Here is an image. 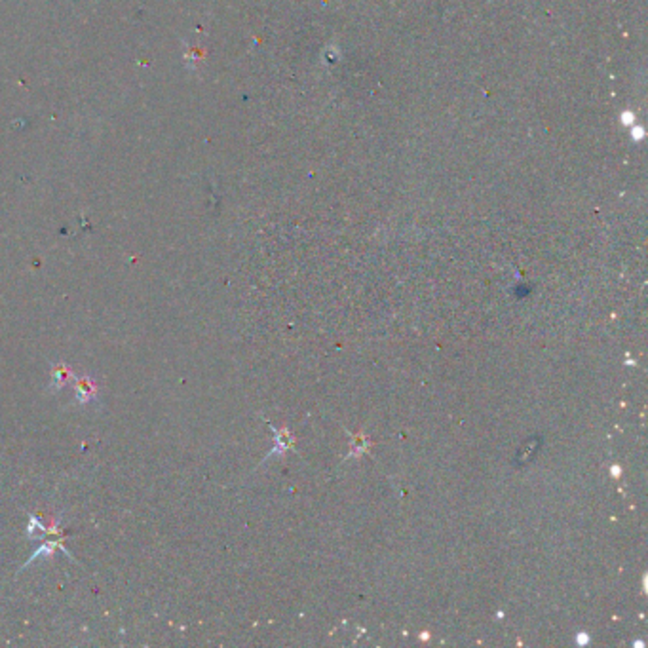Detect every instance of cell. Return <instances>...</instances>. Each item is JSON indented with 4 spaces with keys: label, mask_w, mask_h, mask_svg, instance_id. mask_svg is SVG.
<instances>
[{
    "label": "cell",
    "mask_w": 648,
    "mask_h": 648,
    "mask_svg": "<svg viewBox=\"0 0 648 648\" xmlns=\"http://www.w3.org/2000/svg\"><path fill=\"white\" fill-rule=\"evenodd\" d=\"M95 397H97V386H95L94 380L80 379L76 382V390H74V399L80 405H86L90 401H94Z\"/></svg>",
    "instance_id": "cell-4"
},
{
    "label": "cell",
    "mask_w": 648,
    "mask_h": 648,
    "mask_svg": "<svg viewBox=\"0 0 648 648\" xmlns=\"http://www.w3.org/2000/svg\"><path fill=\"white\" fill-rule=\"evenodd\" d=\"M50 534H61L59 521L48 515V523H42L40 521V517L31 515V523H29V538H34V540H36V538L50 536Z\"/></svg>",
    "instance_id": "cell-2"
},
{
    "label": "cell",
    "mask_w": 648,
    "mask_h": 648,
    "mask_svg": "<svg viewBox=\"0 0 648 648\" xmlns=\"http://www.w3.org/2000/svg\"><path fill=\"white\" fill-rule=\"evenodd\" d=\"M56 550H61V552H65V555H67V557H69L71 561H74V559H72L71 552H69V550H67V547L63 545V540H48V542H44V544L40 545L39 550H36V552H34V554H32L29 559H27V563H25L23 567L19 569V572H23L27 567H31L32 563H36L39 559H44V557H52Z\"/></svg>",
    "instance_id": "cell-1"
},
{
    "label": "cell",
    "mask_w": 648,
    "mask_h": 648,
    "mask_svg": "<svg viewBox=\"0 0 648 648\" xmlns=\"http://www.w3.org/2000/svg\"><path fill=\"white\" fill-rule=\"evenodd\" d=\"M74 377V373L71 371V367L65 364H59L54 367V371H52V380H50V392H59V390H63L67 384H69V380Z\"/></svg>",
    "instance_id": "cell-3"
}]
</instances>
